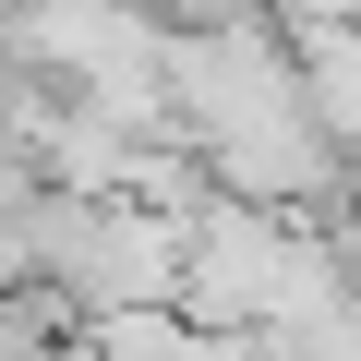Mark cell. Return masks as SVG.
<instances>
[{"mask_svg": "<svg viewBox=\"0 0 361 361\" xmlns=\"http://www.w3.org/2000/svg\"><path fill=\"white\" fill-rule=\"evenodd\" d=\"M49 289L97 325V313H157L193 289V217L180 205H73L49 217Z\"/></svg>", "mask_w": 361, "mask_h": 361, "instance_id": "3957f363", "label": "cell"}, {"mask_svg": "<svg viewBox=\"0 0 361 361\" xmlns=\"http://www.w3.org/2000/svg\"><path fill=\"white\" fill-rule=\"evenodd\" d=\"M349 253L325 217H289V205H241V193H205L193 205V289L180 313L217 325V337H301L325 313H349Z\"/></svg>", "mask_w": 361, "mask_h": 361, "instance_id": "6da1fadb", "label": "cell"}, {"mask_svg": "<svg viewBox=\"0 0 361 361\" xmlns=\"http://www.w3.org/2000/svg\"><path fill=\"white\" fill-rule=\"evenodd\" d=\"M0 145H13V133H0Z\"/></svg>", "mask_w": 361, "mask_h": 361, "instance_id": "277c9868", "label": "cell"}, {"mask_svg": "<svg viewBox=\"0 0 361 361\" xmlns=\"http://www.w3.org/2000/svg\"><path fill=\"white\" fill-rule=\"evenodd\" d=\"M169 49H180V25L157 0H25L13 13V73L25 85L85 97V109L145 121V133H169Z\"/></svg>", "mask_w": 361, "mask_h": 361, "instance_id": "7a4b0ae2", "label": "cell"}]
</instances>
